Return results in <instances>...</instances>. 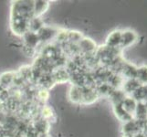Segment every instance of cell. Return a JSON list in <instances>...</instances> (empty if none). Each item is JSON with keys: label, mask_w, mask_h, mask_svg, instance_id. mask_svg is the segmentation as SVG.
Segmentation results:
<instances>
[{"label": "cell", "mask_w": 147, "mask_h": 137, "mask_svg": "<svg viewBox=\"0 0 147 137\" xmlns=\"http://www.w3.org/2000/svg\"><path fill=\"white\" fill-rule=\"evenodd\" d=\"M82 48L86 53H93L96 50V44L90 38L82 40Z\"/></svg>", "instance_id": "obj_7"}, {"label": "cell", "mask_w": 147, "mask_h": 137, "mask_svg": "<svg viewBox=\"0 0 147 137\" xmlns=\"http://www.w3.org/2000/svg\"><path fill=\"white\" fill-rule=\"evenodd\" d=\"M133 137H147V134L144 133V132H141V133L137 134L133 136Z\"/></svg>", "instance_id": "obj_8"}, {"label": "cell", "mask_w": 147, "mask_h": 137, "mask_svg": "<svg viewBox=\"0 0 147 137\" xmlns=\"http://www.w3.org/2000/svg\"><path fill=\"white\" fill-rule=\"evenodd\" d=\"M136 80L141 85H147V65H143L137 68Z\"/></svg>", "instance_id": "obj_6"}, {"label": "cell", "mask_w": 147, "mask_h": 137, "mask_svg": "<svg viewBox=\"0 0 147 137\" xmlns=\"http://www.w3.org/2000/svg\"><path fill=\"white\" fill-rule=\"evenodd\" d=\"M123 137H131V136H126V135H123Z\"/></svg>", "instance_id": "obj_9"}, {"label": "cell", "mask_w": 147, "mask_h": 137, "mask_svg": "<svg viewBox=\"0 0 147 137\" xmlns=\"http://www.w3.org/2000/svg\"><path fill=\"white\" fill-rule=\"evenodd\" d=\"M123 134L126 136H131L133 137L134 135H136L137 134L141 133L142 129L140 127V124H139V121L135 119H133L131 121H128L124 123L123 125Z\"/></svg>", "instance_id": "obj_2"}, {"label": "cell", "mask_w": 147, "mask_h": 137, "mask_svg": "<svg viewBox=\"0 0 147 137\" xmlns=\"http://www.w3.org/2000/svg\"><path fill=\"white\" fill-rule=\"evenodd\" d=\"M137 33L131 29H125L121 31V41L120 48H129L137 42Z\"/></svg>", "instance_id": "obj_1"}, {"label": "cell", "mask_w": 147, "mask_h": 137, "mask_svg": "<svg viewBox=\"0 0 147 137\" xmlns=\"http://www.w3.org/2000/svg\"><path fill=\"white\" fill-rule=\"evenodd\" d=\"M121 41V31L120 30H115L111 32L107 39H106V46L111 49H120Z\"/></svg>", "instance_id": "obj_3"}, {"label": "cell", "mask_w": 147, "mask_h": 137, "mask_svg": "<svg viewBox=\"0 0 147 137\" xmlns=\"http://www.w3.org/2000/svg\"><path fill=\"white\" fill-rule=\"evenodd\" d=\"M114 111H115V113H116V116L121 120L126 123V121H131L133 120L134 117L131 116V114H129L127 111L124 110V108L123 107V105L121 104H117V105H114Z\"/></svg>", "instance_id": "obj_5"}, {"label": "cell", "mask_w": 147, "mask_h": 137, "mask_svg": "<svg viewBox=\"0 0 147 137\" xmlns=\"http://www.w3.org/2000/svg\"><path fill=\"white\" fill-rule=\"evenodd\" d=\"M137 103H138V101L135 99H134L131 96H126L124 101L121 103V105H123L124 110L134 117V111L136 109V106H137Z\"/></svg>", "instance_id": "obj_4"}]
</instances>
